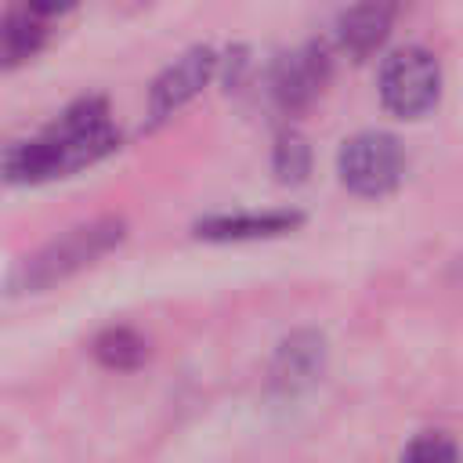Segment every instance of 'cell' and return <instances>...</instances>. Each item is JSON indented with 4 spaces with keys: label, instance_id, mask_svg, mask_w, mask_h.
Here are the masks:
<instances>
[{
    "label": "cell",
    "instance_id": "1",
    "mask_svg": "<svg viewBox=\"0 0 463 463\" xmlns=\"http://www.w3.org/2000/svg\"><path fill=\"white\" fill-rule=\"evenodd\" d=\"M116 145H119V134L109 119V105L105 98L90 94L72 101L40 137L14 145L7 152V177L18 184L65 177L105 159Z\"/></svg>",
    "mask_w": 463,
    "mask_h": 463
},
{
    "label": "cell",
    "instance_id": "2",
    "mask_svg": "<svg viewBox=\"0 0 463 463\" xmlns=\"http://www.w3.org/2000/svg\"><path fill=\"white\" fill-rule=\"evenodd\" d=\"M127 235V224L119 217H94L76 228H65L51 242H43L36 253L22 257L7 279L11 293H40L51 289L83 268H90L98 257H105L112 246H119Z\"/></svg>",
    "mask_w": 463,
    "mask_h": 463
},
{
    "label": "cell",
    "instance_id": "3",
    "mask_svg": "<svg viewBox=\"0 0 463 463\" xmlns=\"http://www.w3.org/2000/svg\"><path fill=\"white\" fill-rule=\"evenodd\" d=\"M336 174H340L344 188L354 195H365V199L387 195L405 174L402 141L383 130H362L340 145Z\"/></svg>",
    "mask_w": 463,
    "mask_h": 463
},
{
    "label": "cell",
    "instance_id": "4",
    "mask_svg": "<svg viewBox=\"0 0 463 463\" xmlns=\"http://www.w3.org/2000/svg\"><path fill=\"white\" fill-rule=\"evenodd\" d=\"M441 69L427 47H402L380 69V101L402 119H416L438 105Z\"/></svg>",
    "mask_w": 463,
    "mask_h": 463
},
{
    "label": "cell",
    "instance_id": "5",
    "mask_svg": "<svg viewBox=\"0 0 463 463\" xmlns=\"http://www.w3.org/2000/svg\"><path fill=\"white\" fill-rule=\"evenodd\" d=\"M217 51L213 47H192V51H184L177 61H170L159 76H156V83H152V90H148V116H152V123H163V119H170L177 109H184L210 80H213V72H217Z\"/></svg>",
    "mask_w": 463,
    "mask_h": 463
},
{
    "label": "cell",
    "instance_id": "6",
    "mask_svg": "<svg viewBox=\"0 0 463 463\" xmlns=\"http://www.w3.org/2000/svg\"><path fill=\"white\" fill-rule=\"evenodd\" d=\"M326 83H329V54L318 43H304L289 51L286 58H279L271 72V94L286 112L307 109Z\"/></svg>",
    "mask_w": 463,
    "mask_h": 463
},
{
    "label": "cell",
    "instance_id": "7",
    "mask_svg": "<svg viewBox=\"0 0 463 463\" xmlns=\"http://www.w3.org/2000/svg\"><path fill=\"white\" fill-rule=\"evenodd\" d=\"M304 224L297 210H239V213H213L195 224V235L206 242H250V239H275Z\"/></svg>",
    "mask_w": 463,
    "mask_h": 463
},
{
    "label": "cell",
    "instance_id": "8",
    "mask_svg": "<svg viewBox=\"0 0 463 463\" xmlns=\"http://www.w3.org/2000/svg\"><path fill=\"white\" fill-rule=\"evenodd\" d=\"M394 18H398V0H354L336 18V40L347 54L369 58L391 36Z\"/></svg>",
    "mask_w": 463,
    "mask_h": 463
},
{
    "label": "cell",
    "instance_id": "9",
    "mask_svg": "<svg viewBox=\"0 0 463 463\" xmlns=\"http://www.w3.org/2000/svg\"><path fill=\"white\" fill-rule=\"evenodd\" d=\"M43 40H47V29H43L40 14H33L29 7L7 11L0 18V69H14V65H25L29 58H36Z\"/></svg>",
    "mask_w": 463,
    "mask_h": 463
},
{
    "label": "cell",
    "instance_id": "10",
    "mask_svg": "<svg viewBox=\"0 0 463 463\" xmlns=\"http://www.w3.org/2000/svg\"><path fill=\"white\" fill-rule=\"evenodd\" d=\"M322 336L315 333H297L289 336L282 347H279V358H275V383L282 387H297L304 380H311L318 369H322Z\"/></svg>",
    "mask_w": 463,
    "mask_h": 463
},
{
    "label": "cell",
    "instance_id": "11",
    "mask_svg": "<svg viewBox=\"0 0 463 463\" xmlns=\"http://www.w3.org/2000/svg\"><path fill=\"white\" fill-rule=\"evenodd\" d=\"M90 351L105 369L127 373V369H137L148 358V340L130 326H109V329H101L94 336Z\"/></svg>",
    "mask_w": 463,
    "mask_h": 463
},
{
    "label": "cell",
    "instance_id": "12",
    "mask_svg": "<svg viewBox=\"0 0 463 463\" xmlns=\"http://www.w3.org/2000/svg\"><path fill=\"white\" fill-rule=\"evenodd\" d=\"M271 166H275V177L286 181V184L304 181L307 170H311V148H307V141H304L297 130H282V134L275 137Z\"/></svg>",
    "mask_w": 463,
    "mask_h": 463
},
{
    "label": "cell",
    "instance_id": "13",
    "mask_svg": "<svg viewBox=\"0 0 463 463\" xmlns=\"http://www.w3.org/2000/svg\"><path fill=\"white\" fill-rule=\"evenodd\" d=\"M402 463H459V449L441 430H427V434H416L405 445Z\"/></svg>",
    "mask_w": 463,
    "mask_h": 463
},
{
    "label": "cell",
    "instance_id": "14",
    "mask_svg": "<svg viewBox=\"0 0 463 463\" xmlns=\"http://www.w3.org/2000/svg\"><path fill=\"white\" fill-rule=\"evenodd\" d=\"M25 7L40 18H51V14H65L76 7V0H25Z\"/></svg>",
    "mask_w": 463,
    "mask_h": 463
}]
</instances>
